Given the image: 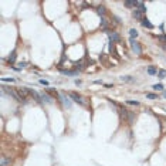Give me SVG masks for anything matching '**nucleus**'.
Listing matches in <instances>:
<instances>
[{
	"mask_svg": "<svg viewBox=\"0 0 166 166\" xmlns=\"http://www.w3.org/2000/svg\"><path fill=\"white\" fill-rule=\"evenodd\" d=\"M163 97H165V98H166V91H165V92H163Z\"/></svg>",
	"mask_w": 166,
	"mask_h": 166,
	"instance_id": "23",
	"label": "nucleus"
},
{
	"mask_svg": "<svg viewBox=\"0 0 166 166\" xmlns=\"http://www.w3.org/2000/svg\"><path fill=\"white\" fill-rule=\"evenodd\" d=\"M125 6L126 7H135V6H138V2H135V0H126Z\"/></svg>",
	"mask_w": 166,
	"mask_h": 166,
	"instance_id": "9",
	"label": "nucleus"
},
{
	"mask_svg": "<svg viewBox=\"0 0 166 166\" xmlns=\"http://www.w3.org/2000/svg\"><path fill=\"white\" fill-rule=\"evenodd\" d=\"M17 67H18V68H20V70H22V68H23V67H26V63H20V64H18V65H17Z\"/></svg>",
	"mask_w": 166,
	"mask_h": 166,
	"instance_id": "21",
	"label": "nucleus"
},
{
	"mask_svg": "<svg viewBox=\"0 0 166 166\" xmlns=\"http://www.w3.org/2000/svg\"><path fill=\"white\" fill-rule=\"evenodd\" d=\"M40 84H43V85H48V82H47L46 80H40Z\"/></svg>",
	"mask_w": 166,
	"mask_h": 166,
	"instance_id": "22",
	"label": "nucleus"
},
{
	"mask_svg": "<svg viewBox=\"0 0 166 166\" xmlns=\"http://www.w3.org/2000/svg\"><path fill=\"white\" fill-rule=\"evenodd\" d=\"M40 95H41V98H43V102H47V104H51V102H53V98H51V97H48L47 94L41 92Z\"/></svg>",
	"mask_w": 166,
	"mask_h": 166,
	"instance_id": "8",
	"label": "nucleus"
},
{
	"mask_svg": "<svg viewBox=\"0 0 166 166\" xmlns=\"http://www.w3.org/2000/svg\"><path fill=\"white\" fill-rule=\"evenodd\" d=\"M16 54H17V53H16V50H13V51L10 53V55L7 57V61H9V64H13V63L16 61V57H17Z\"/></svg>",
	"mask_w": 166,
	"mask_h": 166,
	"instance_id": "6",
	"label": "nucleus"
},
{
	"mask_svg": "<svg viewBox=\"0 0 166 166\" xmlns=\"http://www.w3.org/2000/svg\"><path fill=\"white\" fill-rule=\"evenodd\" d=\"M153 89H156V91H160V89H163V85L162 84H155L153 87H152Z\"/></svg>",
	"mask_w": 166,
	"mask_h": 166,
	"instance_id": "16",
	"label": "nucleus"
},
{
	"mask_svg": "<svg viewBox=\"0 0 166 166\" xmlns=\"http://www.w3.org/2000/svg\"><path fill=\"white\" fill-rule=\"evenodd\" d=\"M121 81H123V82H133V77H131V75H125V77H121Z\"/></svg>",
	"mask_w": 166,
	"mask_h": 166,
	"instance_id": "10",
	"label": "nucleus"
},
{
	"mask_svg": "<svg viewBox=\"0 0 166 166\" xmlns=\"http://www.w3.org/2000/svg\"><path fill=\"white\" fill-rule=\"evenodd\" d=\"M61 99L64 101V105H65V107H67V108H71V105H72V104H71V101L67 98V97H65V95H61Z\"/></svg>",
	"mask_w": 166,
	"mask_h": 166,
	"instance_id": "11",
	"label": "nucleus"
},
{
	"mask_svg": "<svg viewBox=\"0 0 166 166\" xmlns=\"http://www.w3.org/2000/svg\"><path fill=\"white\" fill-rule=\"evenodd\" d=\"M129 36H131V38H136V37H138V31H136L135 28H131V30H129Z\"/></svg>",
	"mask_w": 166,
	"mask_h": 166,
	"instance_id": "13",
	"label": "nucleus"
},
{
	"mask_svg": "<svg viewBox=\"0 0 166 166\" xmlns=\"http://www.w3.org/2000/svg\"><path fill=\"white\" fill-rule=\"evenodd\" d=\"M131 47H132V50L136 53V54H141L142 53V48H141V46H139V43H136L133 38H131Z\"/></svg>",
	"mask_w": 166,
	"mask_h": 166,
	"instance_id": "2",
	"label": "nucleus"
},
{
	"mask_svg": "<svg viewBox=\"0 0 166 166\" xmlns=\"http://www.w3.org/2000/svg\"><path fill=\"white\" fill-rule=\"evenodd\" d=\"M2 81H3V82H14V78H2Z\"/></svg>",
	"mask_w": 166,
	"mask_h": 166,
	"instance_id": "18",
	"label": "nucleus"
},
{
	"mask_svg": "<svg viewBox=\"0 0 166 166\" xmlns=\"http://www.w3.org/2000/svg\"><path fill=\"white\" fill-rule=\"evenodd\" d=\"M146 98H149V99H156L158 95H156V94H151V92H148V94H146Z\"/></svg>",
	"mask_w": 166,
	"mask_h": 166,
	"instance_id": "15",
	"label": "nucleus"
},
{
	"mask_svg": "<svg viewBox=\"0 0 166 166\" xmlns=\"http://www.w3.org/2000/svg\"><path fill=\"white\" fill-rule=\"evenodd\" d=\"M70 98L72 99L74 102H77V104H80V105H85V102H84L82 97H81V95H78L77 92H70Z\"/></svg>",
	"mask_w": 166,
	"mask_h": 166,
	"instance_id": "1",
	"label": "nucleus"
},
{
	"mask_svg": "<svg viewBox=\"0 0 166 166\" xmlns=\"http://www.w3.org/2000/svg\"><path fill=\"white\" fill-rule=\"evenodd\" d=\"M12 165V159L7 156H2V159H0V166H10Z\"/></svg>",
	"mask_w": 166,
	"mask_h": 166,
	"instance_id": "4",
	"label": "nucleus"
},
{
	"mask_svg": "<svg viewBox=\"0 0 166 166\" xmlns=\"http://www.w3.org/2000/svg\"><path fill=\"white\" fill-rule=\"evenodd\" d=\"M159 40L163 41V43L166 44V34H163V36H159Z\"/></svg>",
	"mask_w": 166,
	"mask_h": 166,
	"instance_id": "19",
	"label": "nucleus"
},
{
	"mask_svg": "<svg viewBox=\"0 0 166 166\" xmlns=\"http://www.w3.org/2000/svg\"><path fill=\"white\" fill-rule=\"evenodd\" d=\"M165 77H166V71L165 70H159V71H158V78L162 80V78H165Z\"/></svg>",
	"mask_w": 166,
	"mask_h": 166,
	"instance_id": "14",
	"label": "nucleus"
},
{
	"mask_svg": "<svg viewBox=\"0 0 166 166\" xmlns=\"http://www.w3.org/2000/svg\"><path fill=\"white\" fill-rule=\"evenodd\" d=\"M97 12H98V14H101V16H104L105 14V9L102 6H99L98 9H97Z\"/></svg>",
	"mask_w": 166,
	"mask_h": 166,
	"instance_id": "17",
	"label": "nucleus"
},
{
	"mask_svg": "<svg viewBox=\"0 0 166 166\" xmlns=\"http://www.w3.org/2000/svg\"><path fill=\"white\" fill-rule=\"evenodd\" d=\"M128 104H131V105H139V102L138 101H126Z\"/></svg>",
	"mask_w": 166,
	"mask_h": 166,
	"instance_id": "20",
	"label": "nucleus"
},
{
	"mask_svg": "<svg viewBox=\"0 0 166 166\" xmlns=\"http://www.w3.org/2000/svg\"><path fill=\"white\" fill-rule=\"evenodd\" d=\"M109 34V40L111 43H117V41H119V34L115 33V31H112V33H108Z\"/></svg>",
	"mask_w": 166,
	"mask_h": 166,
	"instance_id": "5",
	"label": "nucleus"
},
{
	"mask_svg": "<svg viewBox=\"0 0 166 166\" xmlns=\"http://www.w3.org/2000/svg\"><path fill=\"white\" fill-rule=\"evenodd\" d=\"M148 74H149V75H155V74H158V70L153 65H151V67H148Z\"/></svg>",
	"mask_w": 166,
	"mask_h": 166,
	"instance_id": "12",
	"label": "nucleus"
},
{
	"mask_svg": "<svg viewBox=\"0 0 166 166\" xmlns=\"http://www.w3.org/2000/svg\"><path fill=\"white\" fill-rule=\"evenodd\" d=\"M133 17H135L136 20H139V22H142V20L145 18V17H143V13H142L139 9H135V10H133Z\"/></svg>",
	"mask_w": 166,
	"mask_h": 166,
	"instance_id": "3",
	"label": "nucleus"
},
{
	"mask_svg": "<svg viewBox=\"0 0 166 166\" xmlns=\"http://www.w3.org/2000/svg\"><path fill=\"white\" fill-rule=\"evenodd\" d=\"M142 26H143V27H146V28H149V30H152V28H153V24H152V23H149V20H148L146 17L143 18V20H142Z\"/></svg>",
	"mask_w": 166,
	"mask_h": 166,
	"instance_id": "7",
	"label": "nucleus"
}]
</instances>
